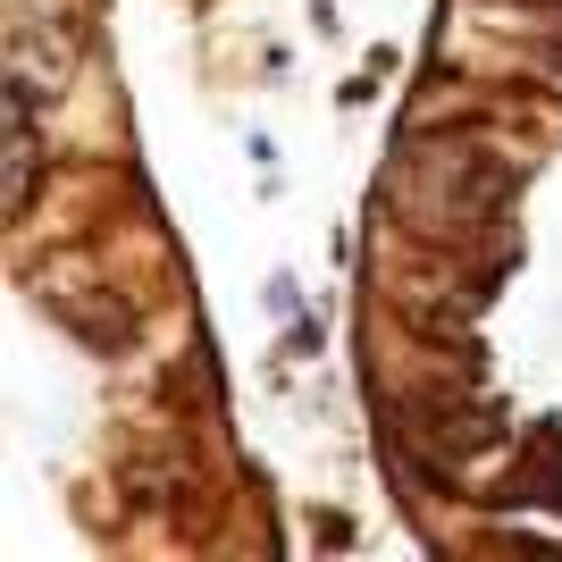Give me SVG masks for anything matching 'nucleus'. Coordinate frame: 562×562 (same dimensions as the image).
I'll use <instances>...</instances> for the list:
<instances>
[{
    "mask_svg": "<svg viewBox=\"0 0 562 562\" xmlns=\"http://www.w3.org/2000/svg\"><path fill=\"white\" fill-rule=\"evenodd\" d=\"M43 93L25 85V76H9V218L34 211V186H43Z\"/></svg>",
    "mask_w": 562,
    "mask_h": 562,
    "instance_id": "nucleus-1",
    "label": "nucleus"
},
{
    "mask_svg": "<svg viewBox=\"0 0 562 562\" xmlns=\"http://www.w3.org/2000/svg\"><path fill=\"white\" fill-rule=\"evenodd\" d=\"M487 504H562V437H554V428H546V462L529 453V470H520V479H504Z\"/></svg>",
    "mask_w": 562,
    "mask_h": 562,
    "instance_id": "nucleus-2",
    "label": "nucleus"
}]
</instances>
